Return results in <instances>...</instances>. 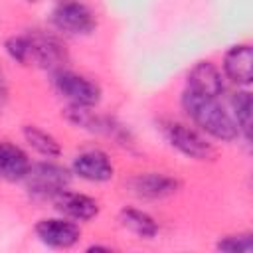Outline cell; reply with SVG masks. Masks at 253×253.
I'll return each instance as SVG.
<instances>
[{"instance_id":"1","label":"cell","mask_w":253,"mask_h":253,"mask_svg":"<svg viewBox=\"0 0 253 253\" xmlns=\"http://www.w3.org/2000/svg\"><path fill=\"white\" fill-rule=\"evenodd\" d=\"M182 109L202 132L221 142H233L235 138H239V128L233 117L217 103L215 97L198 95L186 89L182 93Z\"/></svg>"},{"instance_id":"2","label":"cell","mask_w":253,"mask_h":253,"mask_svg":"<svg viewBox=\"0 0 253 253\" xmlns=\"http://www.w3.org/2000/svg\"><path fill=\"white\" fill-rule=\"evenodd\" d=\"M71 182V174L67 168L53 162H36L30 164L28 174L24 176L26 190L40 200H51L57 192L65 190Z\"/></svg>"},{"instance_id":"3","label":"cell","mask_w":253,"mask_h":253,"mask_svg":"<svg viewBox=\"0 0 253 253\" xmlns=\"http://www.w3.org/2000/svg\"><path fill=\"white\" fill-rule=\"evenodd\" d=\"M53 87L55 91L73 107L93 109L101 101V87L85 75H79L69 69L53 71Z\"/></svg>"},{"instance_id":"4","label":"cell","mask_w":253,"mask_h":253,"mask_svg":"<svg viewBox=\"0 0 253 253\" xmlns=\"http://www.w3.org/2000/svg\"><path fill=\"white\" fill-rule=\"evenodd\" d=\"M28 38V49H30V65L47 69V71H59L67 63V51L65 45L49 32L43 30H30L26 32Z\"/></svg>"},{"instance_id":"5","label":"cell","mask_w":253,"mask_h":253,"mask_svg":"<svg viewBox=\"0 0 253 253\" xmlns=\"http://www.w3.org/2000/svg\"><path fill=\"white\" fill-rule=\"evenodd\" d=\"M162 130L170 146L192 160H211L215 156V148L211 146V142H208V138L200 130L184 123L168 121L162 126Z\"/></svg>"},{"instance_id":"6","label":"cell","mask_w":253,"mask_h":253,"mask_svg":"<svg viewBox=\"0 0 253 253\" xmlns=\"http://www.w3.org/2000/svg\"><path fill=\"white\" fill-rule=\"evenodd\" d=\"M51 24L71 36H89L97 28L95 14L79 0H59L51 12Z\"/></svg>"},{"instance_id":"7","label":"cell","mask_w":253,"mask_h":253,"mask_svg":"<svg viewBox=\"0 0 253 253\" xmlns=\"http://www.w3.org/2000/svg\"><path fill=\"white\" fill-rule=\"evenodd\" d=\"M34 233L51 249H69L81 239V227L69 217H43L34 225Z\"/></svg>"},{"instance_id":"8","label":"cell","mask_w":253,"mask_h":253,"mask_svg":"<svg viewBox=\"0 0 253 253\" xmlns=\"http://www.w3.org/2000/svg\"><path fill=\"white\" fill-rule=\"evenodd\" d=\"M128 190L144 200H162L178 192L180 182L164 172H140L128 178Z\"/></svg>"},{"instance_id":"9","label":"cell","mask_w":253,"mask_h":253,"mask_svg":"<svg viewBox=\"0 0 253 253\" xmlns=\"http://www.w3.org/2000/svg\"><path fill=\"white\" fill-rule=\"evenodd\" d=\"M53 208L63 215L73 221H91L93 217L99 215V202L87 194L81 192H71V190H61L53 198Z\"/></svg>"},{"instance_id":"10","label":"cell","mask_w":253,"mask_h":253,"mask_svg":"<svg viewBox=\"0 0 253 253\" xmlns=\"http://www.w3.org/2000/svg\"><path fill=\"white\" fill-rule=\"evenodd\" d=\"M71 172L87 182H109L115 176V166L107 152L103 150H85L79 152L71 162Z\"/></svg>"},{"instance_id":"11","label":"cell","mask_w":253,"mask_h":253,"mask_svg":"<svg viewBox=\"0 0 253 253\" xmlns=\"http://www.w3.org/2000/svg\"><path fill=\"white\" fill-rule=\"evenodd\" d=\"M253 63V47L251 43H235L223 55V75L239 87H249L253 81L251 75Z\"/></svg>"},{"instance_id":"12","label":"cell","mask_w":253,"mask_h":253,"mask_svg":"<svg viewBox=\"0 0 253 253\" xmlns=\"http://www.w3.org/2000/svg\"><path fill=\"white\" fill-rule=\"evenodd\" d=\"M190 91L206 97H219L225 89L221 69L211 61H198L188 71V87Z\"/></svg>"},{"instance_id":"13","label":"cell","mask_w":253,"mask_h":253,"mask_svg":"<svg viewBox=\"0 0 253 253\" xmlns=\"http://www.w3.org/2000/svg\"><path fill=\"white\" fill-rule=\"evenodd\" d=\"M28 154L10 140H0V180L4 182H20L28 174L30 168Z\"/></svg>"},{"instance_id":"14","label":"cell","mask_w":253,"mask_h":253,"mask_svg":"<svg viewBox=\"0 0 253 253\" xmlns=\"http://www.w3.org/2000/svg\"><path fill=\"white\" fill-rule=\"evenodd\" d=\"M119 221L125 229H128L130 233H134L140 239H152L158 233V223L156 219L136 208H123L119 211Z\"/></svg>"},{"instance_id":"15","label":"cell","mask_w":253,"mask_h":253,"mask_svg":"<svg viewBox=\"0 0 253 253\" xmlns=\"http://www.w3.org/2000/svg\"><path fill=\"white\" fill-rule=\"evenodd\" d=\"M22 134L26 138V142L42 156L45 158H57L61 154V146L57 142V138L53 134H49L47 130L36 126V125H26L22 128Z\"/></svg>"},{"instance_id":"16","label":"cell","mask_w":253,"mask_h":253,"mask_svg":"<svg viewBox=\"0 0 253 253\" xmlns=\"http://www.w3.org/2000/svg\"><path fill=\"white\" fill-rule=\"evenodd\" d=\"M231 109H233V121L239 128V136L249 140L251 134V93L247 89L237 91L231 97Z\"/></svg>"},{"instance_id":"17","label":"cell","mask_w":253,"mask_h":253,"mask_svg":"<svg viewBox=\"0 0 253 253\" xmlns=\"http://www.w3.org/2000/svg\"><path fill=\"white\" fill-rule=\"evenodd\" d=\"M217 251L225 253H251L253 251V233H233V235H223L215 243Z\"/></svg>"},{"instance_id":"18","label":"cell","mask_w":253,"mask_h":253,"mask_svg":"<svg viewBox=\"0 0 253 253\" xmlns=\"http://www.w3.org/2000/svg\"><path fill=\"white\" fill-rule=\"evenodd\" d=\"M4 49L10 55V59H14L20 65H30V49H28V38L26 34H18L12 36L4 42Z\"/></svg>"},{"instance_id":"19","label":"cell","mask_w":253,"mask_h":253,"mask_svg":"<svg viewBox=\"0 0 253 253\" xmlns=\"http://www.w3.org/2000/svg\"><path fill=\"white\" fill-rule=\"evenodd\" d=\"M6 101H8V83H6V77H4V73L0 69V111L4 109Z\"/></svg>"},{"instance_id":"20","label":"cell","mask_w":253,"mask_h":253,"mask_svg":"<svg viewBox=\"0 0 253 253\" xmlns=\"http://www.w3.org/2000/svg\"><path fill=\"white\" fill-rule=\"evenodd\" d=\"M26 2H40V0H26ZM59 2V0H57Z\"/></svg>"}]
</instances>
